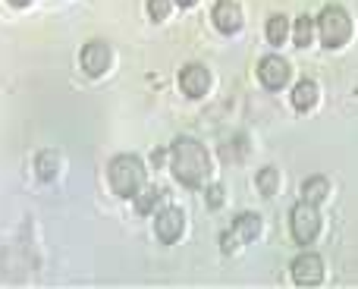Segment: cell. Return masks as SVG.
<instances>
[{"label": "cell", "instance_id": "14", "mask_svg": "<svg viewBox=\"0 0 358 289\" xmlns=\"http://www.w3.org/2000/svg\"><path fill=\"white\" fill-rule=\"evenodd\" d=\"M267 41L271 44H283L286 41V35H289V19L283 16V13H277V16H271L267 19Z\"/></svg>", "mask_w": 358, "mask_h": 289}, {"label": "cell", "instance_id": "3", "mask_svg": "<svg viewBox=\"0 0 358 289\" xmlns=\"http://www.w3.org/2000/svg\"><path fill=\"white\" fill-rule=\"evenodd\" d=\"M317 31H321V41L324 48H343V44L352 38V19H349V13L343 10L340 3H330L321 10V16H317Z\"/></svg>", "mask_w": 358, "mask_h": 289}, {"label": "cell", "instance_id": "17", "mask_svg": "<svg viewBox=\"0 0 358 289\" xmlns=\"http://www.w3.org/2000/svg\"><path fill=\"white\" fill-rule=\"evenodd\" d=\"M311 38H315V22H311L308 16H299L296 19V29H292V41H296L299 48H308Z\"/></svg>", "mask_w": 358, "mask_h": 289}, {"label": "cell", "instance_id": "19", "mask_svg": "<svg viewBox=\"0 0 358 289\" xmlns=\"http://www.w3.org/2000/svg\"><path fill=\"white\" fill-rule=\"evenodd\" d=\"M170 6H173V0H148V13L155 22H161V19L170 16Z\"/></svg>", "mask_w": 358, "mask_h": 289}, {"label": "cell", "instance_id": "7", "mask_svg": "<svg viewBox=\"0 0 358 289\" xmlns=\"http://www.w3.org/2000/svg\"><path fill=\"white\" fill-rule=\"evenodd\" d=\"M110 63H113V54L104 41H88L82 48V69L88 76H104L110 69Z\"/></svg>", "mask_w": 358, "mask_h": 289}, {"label": "cell", "instance_id": "20", "mask_svg": "<svg viewBox=\"0 0 358 289\" xmlns=\"http://www.w3.org/2000/svg\"><path fill=\"white\" fill-rule=\"evenodd\" d=\"M208 204L210 208H220L223 204V185H210L208 189Z\"/></svg>", "mask_w": 358, "mask_h": 289}, {"label": "cell", "instance_id": "12", "mask_svg": "<svg viewBox=\"0 0 358 289\" xmlns=\"http://www.w3.org/2000/svg\"><path fill=\"white\" fill-rule=\"evenodd\" d=\"M233 233H236V239L252 242L255 236L261 233V217H258V214H252V211L239 214V217H236V223H233Z\"/></svg>", "mask_w": 358, "mask_h": 289}, {"label": "cell", "instance_id": "1", "mask_svg": "<svg viewBox=\"0 0 358 289\" xmlns=\"http://www.w3.org/2000/svg\"><path fill=\"white\" fill-rule=\"evenodd\" d=\"M170 167H173V176L182 185H204V179L210 176V157L204 151L201 142L195 139H176L173 148H170Z\"/></svg>", "mask_w": 358, "mask_h": 289}, {"label": "cell", "instance_id": "5", "mask_svg": "<svg viewBox=\"0 0 358 289\" xmlns=\"http://www.w3.org/2000/svg\"><path fill=\"white\" fill-rule=\"evenodd\" d=\"M292 280L299 286H317L324 280V258L315 252H305L292 261Z\"/></svg>", "mask_w": 358, "mask_h": 289}, {"label": "cell", "instance_id": "9", "mask_svg": "<svg viewBox=\"0 0 358 289\" xmlns=\"http://www.w3.org/2000/svg\"><path fill=\"white\" fill-rule=\"evenodd\" d=\"M185 230V214L179 208H164L155 220V233L161 242H176Z\"/></svg>", "mask_w": 358, "mask_h": 289}, {"label": "cell", "instance_id": "15", "mask_svg": "<svg viewBox=\"0 0 358 289\" xmlns=\"http://www.w3.org/2000/svg\"><path fill=\"white\" fill-rule=\"evenodd\" d=\"M164 202V192L161 189H138V195H136V211L138 214H151V211L157 208V204Z\"/></svg>", "mask_w": 358, "mask_h": 289}, {"label": "cell", "instance_id": "21", "mask_svg": "<svg viewBox=\"0 0 358 289\" xmlns=\"http://www.w3.org/2000/svg\"><path fill=\"white\" fill-rule=\"evenodd\" d=\"M220 242H223V252H233V248H236V233H233V236L223 233V236H220Z\"/></svg>", "mask_w": 358, "mask_h": 289}, {"label": "cell", "instance_id": "11", "mask_svg": "<svg viewBox=\"0 0 358 289\" xmlns=\"http://www.w3.org/2000/svg\"><path fill=\"white\" fill-rule=\"evenodd\" d=\"M317 104V82H311V79H302L296 85V92H292V107L296 111H311V107Z\"/></svg>", "mask_w": 358, "mask_h": 289}, {"label": "cell", "instance_id": "10", "mask_svg": "<svg viewBox=\"0 0 358 289\" xmlns=\"http://www.w3.org/2000/svg\"><path fill=\"white\" fill-rule=\"evenodd\" d=\"M210 19H214L217 31H223V35H236V31L242 29V10L233 3V0H217Z\"/></svg>", "mask_w": 358, "mask_h": 289}, {"label": "cell", "instance_id": "4", "mask_svg": "<svg viewBox=\"0 0 358 289\" xmlns=\"http://www.w3.org/2000/svg\"><path fill=\"white\" fill-rule=\"evenodd\" d=\"M289 230H292V239L296 242H315L317 233H321V214H317V204L311 202H299L292 208L289 217Z\"/></svg>", "mask_w": 358, "mask_h": 289}, {"label": "cell", "instance_id": "18", "mask_svg": "<svg viewBox=\"0 0 358 289\" xmlns=\"http://www.w3.org/2000/svg\"><path fill=\"white\" fill-rule=\"evenodd\" d=\"M60 173V157L54 151H41L38 154V176L41 179H54Z\"/></svg>", "mask_w": 358, "mask_h": 289}, {"label": "cell", "instance_id": "13", "mask_svg": "<svg viewBox=\"0 0 358 289\" xmlns=\"http://www.w3.org/2000/svg\"><path fill=\"white\" fill-rule=\"evenodd\" d=\"M327 195H330V183H327V176H311V179H305V183H302V202L321 204Z\"/></svg>", "mask_w": 358, "mask_h": 289}, {"label": "cell", "instance_id": "23", "mask_svg": "<svg viewBox=\"0 0 358 289\" xmlns=\"http://www.w3.org/2000/svg\"><path fill=\"white\" fill-rule=\"evenodd\" d=\"M10 3H13V6H29L31 0H10Z\"/></svg>", "mask_w": 358, "mask_h": 289}, {"label": "cell", "instance_id": "2", "mask_svg": "<svg viewBox=\"0 0 358 289\" xmlns=\"http://www.w3.org/2000/svg\"><path fill=\"white\" fill-rule=\"evenodd\" d=\"M107 179L120 198H136L138 189L145 185V164L136 154H117L107 167Z\"/></svg>", "mask_w": 358, "mask_h": 289}, {"label": "cell", "instance_id": "22", "mask_svg": "<svg viewBox=\"0 0 358 289\" xmlns=\"http://www.w3.org/2000/svg\"><path fill=\"white\" fill-rule=\"evenodd\" d=\"M173 3H179V6H195L198 0H173Z\"/></svg>", "mask_w": 358, "mask_h": 289}, {"label": "cell", "instance_id": "16", "mask_svg": "<svg viewBox=\"0 0 358 289\" xmlns=\"http://www.w3.org/2000/svg\"><path fill=\"white\" fill-rule=\"evenodd\" d=\"M258 189H261V195H277L280 192V170L277 167H264V170L258 173Z\"/></svg>", "mask_w": 358, "mask_h": 289}, {"label": "cell", "instance_id": "8", "mask_svg": "<svg viewBox=\"0 0 358 289\" xmlns=\"http://www.w3.org/2000/svg\"><path fill=\"white\" fill-rule=\"evenodd\" d=\"M179 88H182L189 98H204L210 88V73L201 66V63H189L179 73Z\"/></svg>", "mask_w": 358, "mask_h": 289}, {"label": "cell", "instance_id": "6", "mask_svg": "<svg viewBox=\"0 0 358 289\" xmlns=\"http://www.w3.org/2000/svg\"><path fill=\"white\" fill-rule=\"evenodd\" d=\"M258 79L264 88H273V92H277V88H283L286 82H289V63L277 54H267L264 60L258 63Z\"/></svg>", "mask_w": 358, "mask_h": 289}]
</instances>
